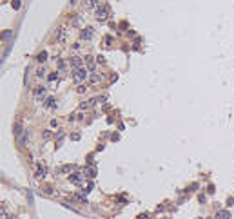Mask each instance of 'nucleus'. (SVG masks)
<instances>
[{
	"label": "nucleus",
	"instance_id": "f257e3e1",
	"mask_svg": "<svg viewBox=\"0 0 234 219\" xmlns=\"http://www.w3.org/2000/svg\"><path fill=\"white\" fill-rule=\"evenodd\" d=\"M73 78H75L76 84H82L85 78H87V69H84V67H78V69H75V71H73Z\"/></svg>",
	"mask_w": 234,
	"mask_h": 219
},
{
	"label": "nucleus",
	"instance_id": "f03ea898",
	"mask_svg": "<svg viewBox=\"0 0 234 219\" xmlns=\"http://www.w3.org/2000/svg\"><path fill=\"white\" fill-rule=\"evenodd\" d=\"M107 15H109V7H107L105 4L98 6V9H96V18H98V20H105Z\"/></svg>",
	"mask_w": 234,
	"mask_h": 219
},
{
	"label": "nucleus",
	"instance_id": "7ed1b4c3",
	"mask_svg": "<svg viewBox=\"0 0 234 219\" xmlns=\"http://www.w3.org/2000/svg\"><path fill=\"white\" fill-rule=\"evenodd\" d=\"M82 174H84V177H87V179H93V177L96 176V168L95 167H85V168H82Z\"/></svg>",
	"mask_w": 234,
	"mask_h": 219
},
{
	"label": "nucleus",
	"instance_id": "20e7f679",
	"mask_svg": "<svg viewBox=\"0 0 234 219\" xmlns=\"http://www.w3.org/2000/svg\"><path fill=\"white\" fill-rule=\"evenodd\" d=\"M80 38L82 40H91L93 38V27H85L84 31L80 33Z\"/></svg>",
	"mask_w": 234,
	"mask_h": 219
},
{
	"label": "nucleus",
	"instance_id": "39448f33",
	"mask_svg": "<svg viewBox=\"0 0 234 219\" xmlns=\"http://www.w3.org/2000/svg\"><path fill=\"white\" fill-rule=\"evenodd\" d=\"M82 176H84L82 172H73V174L69 176V181H71V183H76V185H80V183H82Z\"/></svg>",
	"mask_w": 234,
	"mask_h": 219
},
{
	"label": "nucleus",
	"instance_id": "423d86ee",
	"mask_svg": "<svg viewBox=\"0 0 234 219\" xmlns=\"http://www.w3.org/2000/svg\"><path fill=\"white\" fill-rule=\"evenodd\" d=\"M69 63L73 65V69H78V67H82V58H80V56H73V58L69 60Z\"/></svg>",
	"mask_w": 234,
	"mask_h": 219
},
{
	"label": "nucleus",
	"instance_id": "0eeeda50",
	"mask_svg": "<svg viewBox=\"0 0 234 219\" xmlns=\"http://www.w3.org/2000/svg\"><path fill=\"white\" fill-rule=\"evenodd\" d=\"M35 176L38 177V179H42V177L45 176V167H44L42 163H38V165H36V174H35Z\"/></svg>",
	"mask_w": 234,
	"mask_h": 219
},
{
	"label": "nucleus",
	"instance_id": "6e6552de",
	"mask_svg": "<svg viewBox=\"0 0 234 219\" xmlns=\"http://www.w3.org/2000/svg\"><path fill=\"white\" fill-rule=\"evenodd\" d=\"M96 4H98V0H84V7H85L87 11L95 9V7H96Z\"/></svg>",
	"mask_w": 234,
	"mask_h": 219
},
{
	"label": "nucleus",
	"instance_id": "1a4fd4ad",
	"mask_svg": "<svg viewBox=\"0 0 234 219\" xmlns=\"http://www.w3.org/2000/svg\"><path fill=\"white\" fill-rule=\"evenodd\" d=\"M75 168H76L75 165H65V167H62V168H60V170H58V172H60V174H69V176H71Z\"/></svg>",
	"mask_w": 234,
	"mask_h": 219
},
{
	"label": "nucleus",
	"instance_id": "9d476101",
	"mask_svg": "<svg viewBox=\"0 0 234 219\" xmlns=\"http://www.w3.org/2000/svg\"><path fill=\"white\" fill-rule=\"evenodd\" d=\"M214 219H231V214H229L227 210H220V212L214 216Z\"/></svg>",
	"mask_w": 234,
	"mask_h": 219
},
{
	"label": "nucleus",
	"instance_id": "9b49d317",
	"mask_svg": "<svg viewBox=\"0 0 234 219\" xmlns=\"http://www.w3.org/2000/svg\"><path fill=\"white\" fill-rule=\"evenodd\" d=\"M45 93H47V89H45V87H38V89L35 91V98H36V100H40L42 96H45Z\"/></svg>",
	"mask_w": 234,
	"mask_h": 219
},
{
	"label": "nucleus",
	"instance_id": "f8f14e48",
	"mask_svg": "<svg viewBox=\"0 0 234 219\" xmlns=\"http://www.w3.org/2000/svg\"><path fill=\"white\" fill-rule=\"evenodd\" d=\"M44 107H45V109H53L54 107V98L53 96H49V98L44 100Z\"/></svg>",
	"mask_w": 234,
	"mask_h": 219
},
{
	"label": "nucleus",
	"instance_id": "ddd939ff",
	"mask_svg": "<svg viewBox=\"0 0 234 219\" xmlns=\"http://www.w3.org/2000/svg\"><path fill=\"white\" fill-rule=\"evenodd\" d=\"M104 80V76L100 73H93L91 74V84H98V82H102Z\"/></svg>",
	"mask_w": 234,
	"mask_h": 219
},
{
	"label": "nucleus",
	"instance_id": "4468645a",
	"mask_svg": "<svg viewBox=\"0 0 234 219\" xmlns=\"http://www.w3.org/2000/svg\"><path fill=\"white\" fill-rule=\"evenodd\" d=\"M85 60H87V69H89V71H95V60H93L91 56H87Z\"/></svg>",
	"mask_w": 234,
	"mask_h": 219
},
{
	"label": "nucleus",
	"instance_id": "2eb2a0df",
	"mask_svg": "<svg viewBox=\"0 0 234 219\" xmlns=\"http://www.w3.org/2000/svg\"><path fill=\"white\" fill-rule=\"evenodd\" d=\"M45 58H47V52L42 51L40 54H38V62H45Z\"/></svg>",
	"mask_w": 234,
	"mask_h": 219
},
{
	"label": "nucleus",
	"instance_id": "dca6fc26",
	"mask_svg": "<svg viewBox=\"0 0 234 219\" xmlns=\"http://www.w3.org/2000/svg\"><path fill=\"white\" fill-rule=\"evenodd\" d=\"M65 38V29H60L58 31V40H64Z\"/></svg>",
	"mask_w": 234,
	"mask_h": 219
},
{
	"label": "nucleus",
	"instance_id": "f3484780",
	"mask_svg": "<svg viewBox=\"0 0 234 219\" xmlns=\"http://www.w3.org/2000/svg\"><path fill=\"white\" fill-rule=\"evenodd\" d=\"M20 6H22V0H13V7H15V9H18Z\"/></svg>",
	"mask_w": 234,
	"mask_h": 219
},
{
	"label": "nucleus",
	"instance_id": "a211bd4d",
	"mask_svg": "<svg viewBox=\"0 0 234 219\" xmlns=\"http://www.w3.org/2000/svg\"><path fill=\"white\" fill-rule=\"evenodd\" d=\"M11 36H13V33H11V31L2 33V40H4V38H11Z\"/></svg>",
	"mask_w": 234,
	"mask_h": 219
},
{
	"label": "nucleus",
	"instance_id": "6ab92c4d",
	"mask_svg": "<svg viewBox=\"0 0 234 219\" xmlns=\"http://www.w3.org/2000/svg\"><path fill=\"white\" fill-rule=\"evenodd\" d=\"M36 73H38V74H36V76H38V78H44V76H45V71H44L42 67H40V69H38V71H36Z\"/></svg>",
	"mask_w": 234,
	"mask_h": 219
},
{
	"label": "nucleus",
	"instance_id": "aec40b11",
	"mask_svg": "<svg viewBox=\"0 0 234 219\" xmlns=\"http://www.w3.org/2000/svg\"><path fill=\"white\" fill-rule=\"evenodd\" d=\"M91 190H93V183H89V185H87V187H85V190H84V192H87V194H89V192H91Z\"/></svg>",
	"mask_w": 234,
	"mask_h": 219
},
{
	"label": "nucleus",
	"instance_id": "412c9836",
	"mask_svg": "<svg viewBox=\"0 0 234 219\" xmlns=\"http://www.w3.org/2000/svg\"><path fill=\"white\" fill-rule=\"evenodd\" d=\"M58 67H60V71L64 73V71H65V62H60V63H58Z\"/></svg>",
	"mask_w": 234,
	"mask_h": 219
},
{
	"label": "nucleus",
	"instance_id": "4be33fe9",
	"mask_svg": "<svg viewBox=\"0 0 234 219\" xmlns=\"http://www.w3.org/2000/svg\"><path fill=\"white\" fill-rule=\"evenodd\" d=\"M44 190H45V194H51V192H53V188H51V187H45Z\"/></svg>",
	"mask_w": 234,
	"mask_h": 219
},
{
	"label": "nucleus",
	"instance_id": "5701e85b",
	"mask_svg": "<svg viewBox=\"0 0 234 219\" xmlns=\"http://www.w3.org/2000/svg\"><path fill=\"white\" fill-rule=\"evenodd\" d=\"M49 80H51V82H54V80H56V73L51 74V76H49Z\"/></svg>",
	"mask_w": 234,
	"mask_h": 219
},
{
	"label": "nucleus",
	"instance_id": "b1692460",
	"mask_svg": "<svg viewBox=\"0 0 234 219\" xmlns=\"http://www.w3.org/2000/svg\"><path fill=\"white\" fill-rule=\"evenodd\" d=\"M147 217H149L147 214H140V216H138V219H147Z\"/></svg>",
	"mask_w": 234,
	"mask_h": 219
},
{
	"label": "nucleus",
	"instance_id": "393cba45",
	"mask_svg": "<svg viewBox=\"0 0 234 219\" xmlns=\"http://www.w3.org/2000/svg\"><path fill=\"white\" fill-rule=\"evenodd\" d=\"M7 219H16V217H15V216H7Z\"/></svg>",
	"mask_w": 234,
	"mask_h": 219
}]
</instances>
